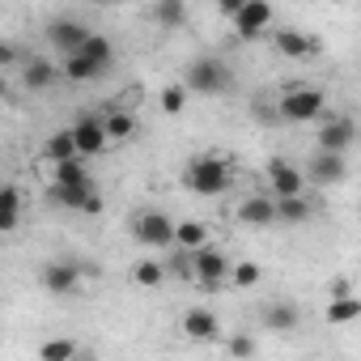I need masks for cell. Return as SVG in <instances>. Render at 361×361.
I'll use <instances>...</instances> for the list:
<instances>
[{"mask_svg":"<svg viewBox=\"0 0 361 361\" xmlns=\"http://www.w3.org/2000/svg\"><path fill=\"white\" fill-rule=\"evenodd\" d=\"M183 183H188V192H196V196H226L230 183H234V170H230L226 157L204 153V157H192V161H188Z\"/></svg>","mask_w":361,"mask_h":361,"instance_id":"1","label":"cell"},{"mask_svg":"<svg viewBox=\"0 0 361 361\" xmlns=\"http://www.w3.org/2000/svg\"><path fill=\"white\" fill-rule=\"evenodd\" d=\"M128 230H132V238H136L140 247H153V251H170V247L178 243V221H170L161 209H140V213H132Z\"/></svg>","mask_w":361,"mask_h":361,"instance_id":"2","label":"cell"},{"mask_svg":"<svg viewBox=\"0 0 361 361\" xmlns=\"http://www.w3.org/2000/svg\"><path fill=\"white\" fill-rule=\"evenodd\" d=\"M230 68L221 64V60H213V56H196L188 68H183V85L192 90V94H204V98H217V94H226L230 90Z\"/></svg>","mask_w":361,"mask_h":361,"instance_id":"3","label":"cell"},{"mask_svg":"<svg viewBox=\"0 0 361 361\" xmlns=\"http://www.w3.org/2000/svg\"><path fill=\"white\" fill-rule=\"evenodd\" d=\"M327 106V94L319 85H293L276 98V115L289 119V123H306V119H319Z\"/></svg>","mask_w":361,"mask_h":361,"instance_id":"4","label":"cell"},{"mask_svg":"<svg viewBox=\"0 0 361 361\" xmlns=\"http://www.w3.org/2000/svg\"><path fill=\"white\" fill-rule=\"evenodd\" d=\"M47 200H51V204H60V209L85 213V217L102 213V196H98V188H94V183H77V188H60V183H51Z\"/></svg>","mask_w":361,"mask_h":361,"instance_id":"5","label":"cell"},{"mask_svg":"<svg viewBox=\"0 0 361 361\" xmlns=\"http://www.w3.org/2000/svg\"><path fill=\"white\" fill-rule=\"evenodd\" d=\"M272 5H264V0H243V9L234 13V35L238 39H264L268 30H272Z\"/></svg>","mask_w":361,"mask_h":361,"instance_id":"6","label":"cell"},{"mask_svg":"<svg viewBox=\"0 0 361 361\" xmlns=\"http://www.w3.org/2000/svg\"><path fill=\"white\" fill-rule=\"evenodd\" d=\"M268 188H272V200H293L306 188V170H298L285 157H272L268 161Z\"/></svg>","mask_w":361,"mask_h":361,"instance_id":"7","label":"cell"},{"mask_svg":"<svg viewBox=\"0 0 361 361\" xmlns=\"http://www.w3.org/2000/svg\"><path fill=\"white\" fill-rule=\"evenodd\" d=\"M90 26L85 22H77V18H56V22H47V43L60 51V56H73V51H81L85 43H90Z\"/></svg>","mask_w":361,"mask_h":361,"instance_id":"8","label":"cell"},{"mask_svg":"<svg viewBox=\"0 0 361 361\" xmlns=\"http://www.w3.org/2000/svg\"><path fill=\"white\" fill-rule=\"evenodd\" d=\"M344 174H348V161H344V153H314V157L306 161V183L336 188V183H344Z\"/></svg>","mask_w":361,"mask_h":361,"instance_id":"9","label":"cell"},{"mask_svg":"<svg viewBox=\"0 0 361 361\" xmlns=\"http://www.w3.org/2000/svg\"><path fill=\"white\" fill-rule=\"evenodd\" d=\"M73 140H77V149H81V157H98L106 145H111V136H106V123H102V115H81L77 123H73Z\"/></svg>","mask_w":361,"mask_h":361,"instance_id":"10","label":"cell"},{"mask_svg":"<svg viewBox=\"0 0 361 361\" xmlns=\"http://www.w3.org/2000/svg\"><path fill=\"white\" fill-rule=\"evenodd\" d=\"M314 140H319V153H344V149L357 140V123H353L348 115H336V119H327V123L314 132Z\"/></svg>","mask_w":361,"mask_h":361,"instance_id":"11","label":"cell"},{"mask_svg":"<svg viewBox=\"0 0 361 361\" xmlns=\"http://www.w3.org/2000/svg\"><path fill=\"white\" fill-rule=\"evenodd\" d=\"M39 281H43V289H47V293L64 298V293H73V289L81 285V268H77V264H68V259H51V264H43Z\"/></svg>","mask_w":361,"mask_h":361,"instance_id":"12","label":"cell"},{"mask_svg":"<svg viewBox=\"0 0 361 361\" xmlns=\"http://www.w3.org/2000/svg\"><path fill=\"white\" fill-rule=\"evenodd\" d=\"M183 336L196 340V344H217L221 340V323H217V314L209 306H192L183 314Z\"/></svg>","mask_w":361,"mask_h":361,"instance_id":"13","label":"cell"},{"mask_svg":"<svg viewBox=\"0 0 361 361\" xmlns=\"http://www.w3.org/2000/svg\"><path fill=\"white\" fill-rule=\"evenodd\" d=\"M192 268H196V281H204V285H217V281H226V276L234 272L230 255H226V251H217V247L196 251V255H192Z\"/></svg>","mask_w":361,"mask_h":361,"instance_id":"14","label":"cell"},{"mask_svg":"<svg viewBox=\"0 0 361 361\" xmlns=\"http://www.w3.org/2000/svg\"><path fill=\"white\" fill-rule=\"evenodd\" d=\"M272 47H276L285 60H310V56L319 51V43H314L310 35L293 30V26H281V30H272Z\"/></svg>","mask_w":361,"mask_h":361,"instance_id":"15","label":"cell"},{"mask_svg":"<svg viewBox=\"0 0 361 361\" xmlns=\"http://www.w3.org/2000/svg\"><path fill=\"white\" fill-rule=\"evenodd\" d=\"M238 221H243V226H255V230L281 221V217H276V200H272V196H247V200L238 204Z\"/></svg>","mask_w":361,"mask_h":361,"instance_id":"16","label":"cell"},{"mask_svg":"<svg viewBox=\"0 0 361 361\" xmlns=\"http://www.w3.org/2000/svg\"><path fill=\"white\" fill-rule=\"evenodd\" d=\"M43 157H47L51 166L77 161V157H81V149H77V140H73V128H60V132H51V136L43 140Z\"/></svg>","mask_w":361,"mask_h":361,"instance_id":"17","label":"cell"},{"mask_svg":"<svg viewBox=\"0 0 361 361\" xmlns=\"http://www.w3.org/2000/svg\"><path fill=\"white\" fill-rule=\"evenodd\" d=\"M56 77H64V73H60L47 56H35V60L22 64V81H26V90H51Z\"/></svg>","mask_w":361,"mask_h":361,"instance_id":"18","label":"cell"},{"mask_svg":"<svg viewBox=\"0 0 361 361\" xmlns=\"http://www.w3.org/2000/svg\"><path fill=\"white\" fill-rule=\"evenodd\" d=\"M60 73H64L73 85H85V81H98V77H102V68H98L90 56H81V51H73V56H60Z\"/></svg>","mask_w":361,"mask_h":361,"instance_id":"19","label":"cell"},{"mask_svg":"<svg viewBox=\"0 0 361 361\" xmlns=\"http://www.w3.org/2000/svg\"><path fill=\"white\" fill-rule=\"evenodd\" d=\"M22 221V192L9 183L5 192H0V234H13Z\"/></svg>","mask_w":361,"mask_h":361,"instance_id":"20","label":"cell"},{"mask_svg":"<svg viewBox=\"0 0 361 361\" xmlns=\"http://www.w3.org/2000/svg\"><path fill=\"white\" fill-rule=\"evenodd\" d=\"M298 319H302V314H298L293 302H272V306L264 310V327H268V331H293Z\"/></svg>","mask_w":361,"mask_h":361,"instance_id":"21","label":"cell"},{"mask_svg":"<svg viewBox=\"0 0 361 361\" xmlns=\"http://www.w3.org/2000/svg\"><path fill=\"white\" fill-rule=\"evenodd\" d=\"M174 247L188 251V255L204 251V247H209V226H200V221H178V243H174Z\"/></svg>","mask_w":361,"mask_h":361,"instance_id":"22","label":"cell"},{"mask_svg":"<svg viewBox=\"0 0 361 361\" xmlns=\"http://www.w3.org/2000/svg\"><path fill=\"white\" fill-rule=\"evenodd\" d=\"M323 319H327L331 327L361 319V298H357V293H353V298H331V302H327V310H323Z\"/></svg>","mask_w":361,"mask_h":361,"instance_id":"23","label":"cell"},{"mask_svg":"<svg viewBox=\"0 0 361 361\" xmlns=\"http://www.w3.org/2000/svg\"><path fill=\"white\" fill-rule=\"evenodd\" d=\"M39 361H77V340L68 336H51L39 344Z\"/></svg>","mask_w":361,"mask_h":361,"instance_id":"24","label":"cell"},{"mask_svg":"<svg viewBox=\"0 0 361 361\" xmlns=\"http://www.w3.org/2000/svg\"><path fill=\"white\" fill-rule=\"evenodd\" d=\"M81 56H90V60H94V64L106 73V68L115 64V43H111L106 35H90V43L81 47Z\"/></svg>","mask_w":361,"mask_h":361,"instance_id":"25","label":"cell"},{"mask_svg":"<svg viewBox=\"0 0 361 361\" xmlns=\"http://www.w3.org/2000/svg\"><path fill=\"white\" fill-rule=\"evenodd\" d=\"M102 123H106V136L111 140H128V136H136V115H128V111H106L102 115Z\"/></svg>","mask_w":361,"mask_h":361,"instance_id":"26","label":"cell"},{"mask_svg":"<svg viewBox=\"0 0 361 361\" xmlns=\"http://www.w3.org/2000/svg\"><path fill=\"white\" fill-rule=\"evenodd\" d=\"M166 276H170V272H166V264H157V259H140V264H132V281H136L140 289H157Z\"/></svg>","mask_w":361,"mask_h":361,"instance_id":"27","label":"cell"},{"mask_svg":"<svg viewBox=\"0 0 361 361\" xmlns=\"http://www.w3.org/2000/svg\"><path fill=\"white\" fill-rule=\"evenodd\" d=\"M188 94H192V90H188L183 81H174V85H161V94H157V106H161L166 115H178V111L188 106Z\"/></svg>","mask_w":361,"mask_h":361,"instance_id":"28","label":"cell"},{"mask_svg":"<svg viewBox=\"0 0 361 361\" xmlns=\"http://www.w3.org/2000/svg\"><path fill=\"white\" fill-rule=\"evenodd\" d=\"M153 18H157V26L174 30V26H183V22H188V5H183V0H161V5L153 9Z\"/></svg>","mask_w":361,"mask_h":361,"instance_id":"29","label":"cell"},{"mask_svg":"<svg viewBox=\"0 0 361 361\" xmlns=\"http://www.w3.org/2000/svg\"><path fill=\"white\" fill-rule=\"evenodd\" d=\"M56 183H60V188H77V183H94V178H90L85 161L77 157V161H64V166H56Z\"/></svg>","mask_w":361,"mask_h":361,"instance_id":"30","label":"cell"},{"mask_svg":"<svg viewBox=\"0 0 361 361\" xmlns=\"http://www.w3.org/2000/svg\"><path fill=\"white\" fill-rule=\"evenodd\" d=\"M276 217H281V221H289V226H302V221L310 217V204H306V196H293V200H276Z\"/></svg>","mask_w":361,"mask_h":361,"instance_id":"31","label":"cell"},{"mask_svg":"<svg viewBox=\"0 0 361 361\" xmlns=\"http://www.w3.org/2000/svg\"><path fill=\"white\" fill-rule=\"evenodd\" d=\"M259 276H264V268H259L255 259H238V264H234V272H230V285L251 289V285H259Z\"/></svg>","mask_w":361,"mask_h":361,"instance_id":"32","label":"cell"},{"mask_svg":"<svg viewBox=\"0 0 361 361\" xmlns=\"http://www.w3.org/2000/svg\"><path fill=\"white\" fill-rule=\"evenodd\" d=\"M226 348H230V357H234V361H247V357H255V340H251V336H234Z\"/></svg>","mask_w":361,"mask_h":361,"instance_id":"33","label":"cell"},{"mask_svg":"<svg viewBox=\"0 0 361 361\" xmlns=\"http://www.w3.org/2000/svg\"><path fill=\"white\" fill-rule=\"evenodd\" d=\"M18 64V47L13 43H0V68H13Z\"/></svg>","mask_w":361,"mask_h":361,"instance_id":"34","label":"cell"},{"mask_svg":"<svg viewBox=\"0 0 361 361\" xmlns=\"http://www.w3.org/2000/svg\"><path fill=\"white\" fill-rule=\"evenodd\" d=\"M331 298H353V285H348L344 276H336V281H331Z\"/></svg>","mask_w":361,"mask_h":361,"instance_id":"35","label":"cell"}]
</instances>
